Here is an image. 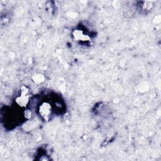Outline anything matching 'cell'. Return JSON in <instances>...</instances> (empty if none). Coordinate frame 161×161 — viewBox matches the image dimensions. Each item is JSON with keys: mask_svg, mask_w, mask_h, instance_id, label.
Returning a JSON list of instances; mask_svg holds the SVG:
<instances>
[{"mask_svg": "<svg viewBox=\"0 0 161 161\" xmlns=\"http://www.w3.org/2000/svg\"><path fill=\"white\" fill-rule=\"evenodd\" d=\"M38 111L40 116L47 121L51 115V106L48 103H43L39 107Z\"/></svg>", "mask_w": 161, "mask_h": 161, "instance_id": "obj_1", "label": "cell"}, {"mask_svg": "<svg viewBox=\"0 0 161 161\" xmlns=\"http://www.w3.org/2000/svg\"><path fill=\"white\" fill-rule=\"evenodd\" d=\"M73 36L75 40H80V41H84V42H86L88 41L90 38L88 35H85L82 30H75L73 31Z\"/></svg>", "mask_w": 161, "mask_h": 161, "instance_id": "obj_2", "label": "cell"}, {"mask_svg": "<svg viewBox=\"0 0 161 161\" xmlns=\"http://www.w3.org/2000/svg\"><path fill=\"white\" fill-rule=\"evenodd\" d=\"M28 96L26 95H23L21 94L20 96L18 97L16 99V103L20 106H26L28 102Z\"/></svg>", "mask_w": 161, "mask_h": 161, "instance_id": "obj_3", "label": "cell"}, {"mask_svg": "<svg viewBox=\"0 0 161 161\" xmlns=\"http://www.w3.org/2000/svg\"><path fill=\"white\" fill-rule=\"evenodd\" d=\"M24 115L25 116L26 118L27 119H29L31 117V115H32V113L31 111L30 110V109H26L25 111V113H24Z\"/></svg>", "mask_w": 161, "mask_h": 161, "instance_id": "obj_4", "label": "cell"}]
</instances>
